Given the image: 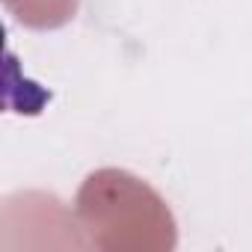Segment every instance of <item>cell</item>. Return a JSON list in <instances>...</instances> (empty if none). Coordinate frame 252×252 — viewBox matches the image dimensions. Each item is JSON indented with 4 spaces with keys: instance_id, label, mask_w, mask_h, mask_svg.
<instances>
[{
    "instance_id": "1",
    "label": "cell",
    "mask_w": 252,
    "mask_h": 252,
    "mask_svg": "<svg viewBox=\"0 0 252 252\" xmlns=\"http://www.w3.org/2000/svg\"><path fill=\"white\" fill-rule=\"evenodd\" d=\"M77 225L98 249H172L175 220L166 202L125 169H98L77 190Z\"/></svg>"
},
{
    "instance_id": "2",
    "label": "cell",
    "mask_w": 252,
    "mask_h": 252,
    "mask_svg": "<svg viewBox=\"0 0 252 252\" xmlns=\"http://www.w3.org/2000/svg\"><path fill=\"white\" fill-rule=\"evenodd\" d=\"M3 6L30 30H57L77 15L80 0H3Z\"/></svg>"
}]
</instances>
